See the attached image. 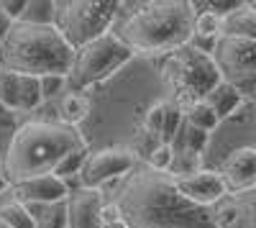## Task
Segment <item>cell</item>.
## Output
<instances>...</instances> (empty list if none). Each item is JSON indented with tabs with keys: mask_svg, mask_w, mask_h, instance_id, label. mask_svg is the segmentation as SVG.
<instances>
[{
	"mask_svg": "<svg viewBox=\"0 0 256 228\" xmlns=\"http://www.w3.org/2000/svg\"><path fill=\"white\" fill-rule=\"evenodd\" d=\"M144 164L154 172H166L169 164H172V146H169V144H156Z\"/></svg>",
	"mask_w": 256,
	"mask_h": 228,
	"instance_id": "cell-27",
	"label": "cell"
},
{
	"mask_svg": "<svg viewBox=\"0 0 256 228\" xmlns=\"http://www.w3.org/2000/svg\"><path fill=\"white\" fill-rule=\"evenodd\" d=\"M0 228H8V226H6V223H3V220H0Z\"/></svg>",
	"mask_w": 256,
	"mask_h": 228,
	"instance_id": "cell-35",
	"label": "cell"
},
{
	"mask_svg": "<svg viewBox=\"0 0 256 228\" xmlns=\"http://www.w3.org/2000/svg\"><path fill=\"white\" fill-rule=\"evenodd\" d=\"M220 36L256 38V3L254 0L238 3L230 13H226L220 18Z\"/></svg>",
	"mask_w": 256,
	"mask_h": 228,
	"instance_id": "cell-17",
	"label": "cell"
},
{
	"mask_svg": "<svg viewBox=\"0 0 256 228\" xmlns=\"http://www.w3.org/2000/svg\"><path fill=\"white\" fill-rule=\"evenodd\" d=\"M256 190L226 195L220 202L210 208L212 228H256V208H254Z\"/></svg>",
	"mask_w": 256,
	"mask_h": 228,
	"instance_id": "cell-13",
	"label": "cell"
},
{
	"mask_svg": "<svg viewBox=\"0 0 256 228\" xmlns=\"http://www.w3.org/2000/svg\"><path fill=\"white\" fill-rule=\"evenodd\" d=\"M192 20L195 10L190 0L120 3L110 34H116L134 56H166L169 52L190 44Z\"/></svg>",
	"mask_w": 256,
	"mask_h": 228,
	"instance_id": "cell-2",
	"label": "cell"
},
{
	"mask_svg": "<svg viewBox=\"0 0 256 228\" xmlns=\"http://www.w3.org/2000/svg\"><path fill=\"white\" fill-rule=\"evenodd\" d=\"M10 190V184H8V180H6V172H3V167H0V195H6Z\"/></svg>",
	"mask_w": 256,
	"mask_h": 228,
	"instance_id": "cell-33",
	"label": "cell"
},
{
	"mask_svg": "<svg viewBox=\"0 0 256 228\" xmlns=\"http://www.w3.org/2000/svg\"><path fill=\"white\" fill-rule=\"evenodd\" d=\"M72 49L52 26H31V24H10L6 38L0 41V72L44 77L62 74L67 77L72 67Z\"/></svg>",
	"mask_w": 256,
	"mask_h": 228,
	"instance_id": "cell-4",
	"label": "cell"
},
{
	"mask_svg": "<svg viewBox=\"0 0 256 228\" xmlns=\"http://www.w3.org/2000/svg\"><path fill=\"white\" fill-rule=\"evenodd\" d=\"M20 24L31 26H52L54 24V0H26V10Z\"/></svg>",
	"mask_w": 256,
	"mask_h": 228,
	"instance_id": "cell-23",
	"label": "cell"
},
{
	"mask_svg": "<svg viewBox=\"0 0 256 228\" xmlns=\"http://www.w3.org/2000/svg\"><path fill=\"white\" fill-rule=\"evenodd\" d=\"M182 120H184V123H190L192 128L205 131V134H210V131L220 123V120L216 118V113H212L202 100H200V102H195V106H190L187 110H182Z\"/></svg>",
	"mask_w": 256,
	"mask_h": 228,
	"instance_id": "cell-24",
	"label": "cell"
},
{
	"mask_svg": "<svg viewBox=\"0 0 256 228\" xmlns=\"http://www.w3.org/2000/svg\"><path fill=\"white\" fill-rule=\"evenodd\" d=\"M0 220H3L8 228H34V220L26 210V205L13 200L10 195L0 202Z\"/></svg>",
	"mask_w": 256,
	"mask_h": 228,
	"instance_id": "cell-22",
	"label": "cell"
},
{
	"mask_svg": "<svg viewBox=\"0 0 256 228\" xmlns=\"http://www.w3.org/2000/svg\"><path fill=\"white\" fill-rule=\"evenodd\" d=\"M118 218H120V213H118V208H116V202H113V200H105V202L100 205V213H98L100 228L108 226V223H113V220H118Z\"/></svg>",
	"mask_w": 256,
	"mask_h": 228,
	"instance_id": "cell-31",
	"label": "cell"
},
{
	"mask_svg": "<svg viewBox=\"0 0 256 228\" xmlns=\"http://www.w3.org/2000/svg\"><path fill=\"white\" fill-rule=\"evenodd\" d=\"M138 164L134 152L128 146H102L98 152H90L84 156V164L80 170V188L98 190L105 182L123 180L128 172Z\"/></svg>",
	"mask_w": 256,
	"mask_h": 228,
	"instance_id": "cell-9",
	"label": "cell"
},
{
	"mask_svg": "<svg viewBox=\"0 0 256 228\" xmlns=\"http://www.w3.org/2000/svg\"><path fill=\"white\" fill-rule=\"evenodd\" d=\"M226 192L228 195H238L256 190V149L254 146H238L233 149L218 170Z\"/></svg>",
	"mask_w": 256,
	"mask_h": 228,
	"instance_id": "cell-11",
	"label": "cell"
},
{
	"mask_svg": "<svg viewBox=\"0 0 256 228\" xmlns=\"http://www.w3.org/2000/svg\"><path fill=\"white\" fill-rule=\"evenodd\" d=\"M202 102H205L212 113H216L218 120H226V118H230L233 113H236L246 100H244L236 90H233L230 85H226V82H218V85L202 98Z\"/></svg>",
	"mask_w": 256,
	"mask_h": 228,
	"instance_id": "cell-18",
	"label": "cell"
},
{
	"mask_svg": "<svg viewBox=\"0 0 256 228\" xmlns=\"http://www.w3.org/2000/svg\"><path fill=\"white\" fill-rule=\"evenodd\" d=\"M210 144V134L200 131V128H192L190 123H180L177 134L172 136V141H169V146H172V152H187V154H200L208 149Z\"/></svg>",
	"mask_w": 256,
	"mask_h": 228,
	"instance_id": "cell-20",
	"label": "cell"
},
{
	"mask_svg": "<svg viewBox=\"0 0 256 228\" xmlns=\"http://www.w3.org/2000/svg\"><path fill=\"white\" fill-rule=\"evenodd\" d=\"M105 202V195L100 190L74 188L64 198V210H67V228H100L98 213Z\"/></svg>",
	"mask_w": 256,
	"mask_h": 228,
	"instance_id": "cell-14",
	"label": "cell"
},
{
	"mask_svg": "<svg viewBox=\"0 0 256 228\" xmlns=\"http://www.w3.org/2000/svg\"><path fill=\"white\" fill-rule=\"evenodd\" d=\"M18 120H16V113H8L6 108H0V159L6 154V146H8V138L10 134L16 131Z\"/></svg>",
	"mask_w": 256,
	"mask_h": 228,
	"instance_id": "cell-29",
	"label": "cell"
},
{
	"mask_svg": "<svg viewBox=\"0 0 256 228\" xmlns=\"http://www.w3.org/2000/svg\"><path fill=\"white\" fill-rule=\"evenodd\" d=\"M118 6L116 0H54V28L74 52L110 31Z\"/></svg>",
	"mask_w": 256,
	"mask_h": 228,
	"instance_id": "cell-7",
	"label": "cell"
},
{
	"mask_svg": "<svg viewBox=\"0 0 256 228\" xmlns=\"http://www.w3.org/2000/svg\"><path fill=\"white\" fill-rule=\"evenodd\" d=\"M13 200L31 205V202H62L64 198L70 195V184L54 177V174H44V177H34L28 182L13 184L8 190Z\"/></svg>",
	"mask_w": 256,
	"mask_h": 228,
	"instance_id": "cell-15",
	"label": "cell"
},
{
	"mask_svg": "<svg viewBox=\"0 0 256 228\" xmlns=\"http://www.w3.org/2000/svg\"><path fill=\"white\" fill-rule=\"evenodd\" d=\"M8 28H10V20H8V16L0 10V41L6 38V34H8Z\"/></svg>",
	"mask_w": 256,
	"mask_h": 228,
	"instance_id": "cell-32",
	"label": "cell"
},
{
	"mask_svg": "<svg viewBox=\"0 0 256 228\" xmlns=\"http://www.w3.org/2000/svg\"><path fill=\"white\" fill-rule=\"evenodd\" d=\"M90 110H92L90 98H84L82 92H67L59 102V118H62L59 123L77 128V123H82L84 118H88Z\"/></svg>",
	"mask_w": 256,
	"mask_h": 228,
	"instance_id": "cell-21",
	"label": "cell"
},
{
	"mask_svg": "<svg viewBox=\"0 0 256 228\" xmlns=\"http://www.w3.org/2000/svg\"><path fill=\"white\" fill-rule=\"evenodd\" d=\"M210 59L218 70L220 82L230 85L246 102L256 92V38L218 36Z\"/></svg>",
	"mask_w": 256,
	"mask_h": 228,
	"instance_id": "cell-8",
	"label": "cell"
},
{
	"mask_svg": "<svg viewBox=\"0 0 256 228\" xmlns=\"http://www.w3.org/2000/svg\"><path fill=\"white\" fill-rule=\"evenodd\" d=\"M90 154V146H84V149H77V152H70L67 156H64L56 167H54V177H59V180H64L70 184V180H72V174H80V170H82V164H84V156Z\"/></svg>",
	"mask_w": 256,
	"mask_h": 228,
	"instance_id": "cell-26",
	"label": "cell"
},
{
	"mask_svg": "<svg viewBox=\"0 0 256 228\" xmlns=\"http://www.w3.org/2000/svg\"><path fill=\"white\" fill-rule=\"evenodd\" d=\"M102 228H128V223H126L123 218H118V220H113V223H108V226H102Z\"/></svg>",
	"mask_w": 256,
	"mask_h": 228,
	"instance_id": "cell-34",
	"label": "cell"
},
{
	"mask_svg": "<svg viewBox=\"0 0 256 228\" xmlns=\"http://www.w3.org/2000/svg\"><path fill=\"white\" fill-rule=\"evenodd\" d=\"M64 88H67V77H62V74H44V77H38L41 100H52V98H56Z\"/></svg>",
	"mask_w": 256,
	"mask_h": 228,
	"instance_id": "cell-28",
	"label": "cell"
},
{
	"mask_svg": "<svg viewBox=\"0 0 256 228\" xmlns=\"http://www.w3.org/2000/svg\"><path fill=\"white\" fill-rule=\"evenodd\" d=\"M41 102L44 100L38 90V77L0 72V108L8 113H26L38 108Z\"/></svg>",
	"mask_w": 256,
	"mask_h": 228,
	"instance_id": "cell-12",
	"label": "cell"
},
{
	"mask_svg": "<svg viewBox=\"0 0 256 228\" xmlns=\"http://www.w3.org/2000/svg\"><path fill=\"white\" fill-rule=\"evenodd\" d=\"M162 82L169 95L166 100L182 113L200 102L220 82V77L208 54L184 44L162 59Z\"/></svg>",
	"mask_w": 256,
	"mask_h": 228,
	"instance_id": "cell-5",
	"label": "cell"
},
{
	"mask_svg": "<svg viewBox=\"0 0 256 228\" xmlns=\"http://www.w3.org/2000/svg\"><path fill=\"white\" fill-rule=\"evenodd\" d=\"M26 210L34 220V228H67V210L62 202H31Z\"/></svg>",
	"mask_w": 256,
	"mask_h": 228,
	"instance_id": "cell-19",
	"label": "cell"
},
{
	"mask_svg": "<svg viewBox=\"0 0 256 228\" xmlns=\"http://www.w3.org/2000/svg\"><path fill=\"white\" fill-rule=\"evenodd\" d=\"M172 177V174H169ZM177 192L190 200L192 205H198V208H212L216 202H220L228 192H226V184L218 174V170H198L192 174H182V177H172Z\"/></svg>",
	"mask_w": 256,
	"mask_h": 228,
	"instance_id": "cell-10",
	"label": "cell"
},
{
	"mask_svg": "<svg viewBox=\"0 0 256 228\" xmlns=\"http://www.w3.org/2000/svg\"><path fill=\"white\" fill-rule=\"evenodd\" d=\"M180 123H182L180 108H174L169 100H159L154 106H148V110L144 116V131L148 136H154L159 144H169L172 136L177 134Z\"/></svg>",
	"mask_w": 256,
	"mask_h": 228,
	"instance_id": "cell-16",
	"label": "cell"
},
{
	"mask_svg": "<svg viewBox=\"0 0 256 228\" xmlns=\"http://www.w3.org/2000/svg\"><path fill=\"white\" fill-rule=\"evenodd\" d=\"M195 10V8H192ZM220 36V18L210 10H195V20H192V36L190 38H218Z\"/></svg>",
	"mask_w": 256,
	"mask_h": 228,
	"instance_id": "cell-25",
	"label": "cell"
},
{
	"mask_svg": "<svg viewBox=\"0 0 256 228\" xmlns=\"http://www.w3.org/2000/svg\"><path fill=\"white\" fill-rule=\"evenodd\" d=\"M134 59V52L128 49L116 34H102L92 38L90 44L74 49L72 67L67 72L70 92H82L92 85H100L108 77H113L120 67H126Z\"/></svg>",
	"mask_w": 256,
	"mask_h": 228,
	"instance_id": "cell-6",
	"label": "cell"
},
{
	"mask_svg": "<svg viewBox=\"0 0 256 228\" xmlns=\"http://www.w3.org/2000/svg\"><path fill=\"white\" fill-rule=\"evenodd\" d=\"M113 202L128 228H212L210 210L184 200L172 177L136 164L113 192Z\"/></svg>",
	"mask_w": 256,
	"mask_h": 228,
	"instance_id": "cell-1",
	"label": "cell"
},
{
	"mask_svg": "<svg viewBox=\"0 0 256 228\" xmlns=\"http://www.w3.org/2000/svg\"><path fill=\"white\" fill-rule=\"evenodd\" d=\"M0 10L8 16L10 24H16V20H20V16H24V10H26V0H0Z\"/></svg>",
	"mask_w": 256,
	"mask_h": 228,
	"instance_id": "cell-30",
	"label": "cell"
},
{
	"mask_svg": "<svg viewBox=\"0 0 256 228\" xmlns=\"http://www.w3.org/2000/svg\"><path fill=\"white\" fill-rule=\"evenodd\" d=\"M88 141L74 126H64L59 120H26L18 123L8 138L0 167L8 184H20L34 177L52 174L56 164L70 152L84 149Z\"/></svg>",
	"mask_w": 256,
	"mask_h": 228,
	"instance_id": "cell-3",
	"label": "cell"
}]
</instances>
